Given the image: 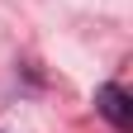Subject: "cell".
Masks as SVG:
<instances>
[{"instance_id": "6da1fadb", "label": "cell", "mask_w": 133, "mask_h": 133, "mask_svg": "<svg viewBox=\"0 0 133 133\" xmlns=\"http://www.w3.org/2000/svg\"><path fill=\"white\" fill-rule=\"evenodd\" d=\"M95 109L105 114L114 128H128V124H133V100H128L124 86H114V81H105V86L95 90Z\"/></svg>"}]
</instances>
